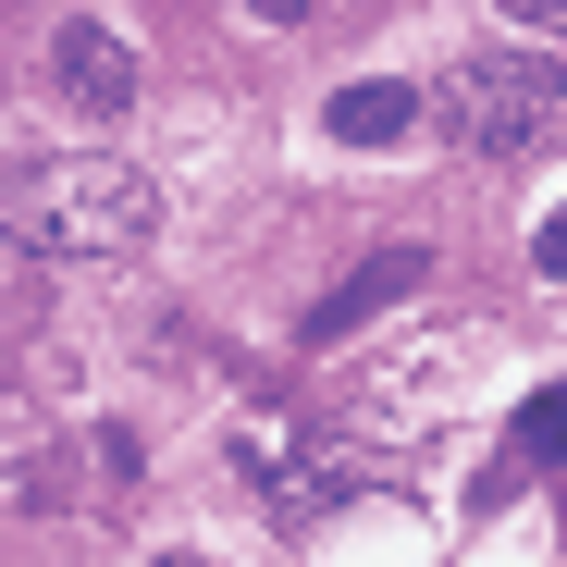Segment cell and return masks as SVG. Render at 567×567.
Wrapping results in <instances>:
<instances>
[{
  "mask_svg": "<svg viewBox=\"0 0 567 567\" xmlns=\"http://www.w3.org/2000/svg\"><path fill=\"white\" fill-rule=\"evenodd\" d=\"M555 112H567V62H543V50H518V62H468V74L444 86V124H456L468 161H518V148H543Z\"/></svg>",
  "mask_w": 567,
  "mask_h": 567,
  "instance_id": "7a4b0ae2",
  "label": "cell"
},
{
  "mask_svg": "<svg viewBox=\"0 0 567 567\" xmlns=\"http://www.w3.org/2000/svg\"><path fill=\"white\" fill-rule=\"evenodd\" d=\"M506 468H567V383H543V395L506 420Z\"/></svg>",
  "mask_w": 567,
  "mask_h": 567,
  "instance_id": "8992f818",
  "label": "cell"
},
{
  "mask_svg": "<svg viewBox=\"0 0 567 567\" xmlns=\"http://www.w3.org/2000/svg\"><path fill=\"white\" fill-rule=\"evenodd\" d=\"M420 284H432V247H370V259H358V271L333 284V297L309 309V346H346L358 321H383V309H408Z\"/></svg>",
  "mask_w": 567,
  "mask_h": 567,
  "instance_id": "3957f363",
  "label": "cell"
},
{
  "mask_svg": "<svg viewBox=\"0 0 567 567\" xmlns=\"http://www.w3.org/2000/svg\"><path fill=\"white\" fill-rule=\"evenodd\" d=\"M346 148H395L408 124H420V86L408 74H358V86H333V112H321Z\"/></svg>",
  "mask_w": 567,
  "mask_h": 567,
  "instance_id": "5b68a950",
  "label": "cell"
},
{
  "mask_svg": "<svg viewBox=\"0 0 567 567\" xmlns=\"http://www.w3.org/2000/svg\"><path fill=\"white\" fill-rule=\"evenodd\" d=\"M506 13H518V25H543V13H567V0H506Z\"/></svg>",
  "mask_w": 567,
  "mask_h": 567,
  "instance_id": "9c48e42d",
  "label": "cell"
},
{
  "mask_svg": "<svg viewBox=\"0 0 567 567\" xmlns=\"http://www.w3.org/2000/svg\"><path fill=\"white\" fill-rule=\"evenodd\" d=\"M0 235L25 259H124L161 235V185L136 161H38L0 185Z\"/></svg>",
  "mask_w": 567,
  "mask_h": 567,
  "instance_id": "6da1fadb",
  "label": "cell"
},
{
  "mask_svg": "<svg viewBox=\"0 0 567 567\" xmlns=\"http://www.w3.org/2000/svg\"><path fill=\"white\" fill-rule=\"evenodd\" d=\"M161 567H198V555H161Z\"/></svg>",
  "mask_w": 567,
  "mask_h": 567,
  "instance_id": "30bf717a",
  "label": "cell"
},
{
  "mask_svg": "<svg viewBox=\"0 0 567 567\" xmlns=\"http://www.w3.org/2000/svg\"><path fill=\"white\" fill-rule=\"evenodd\" d=\"M50 74H62V100H74V112H124V100H136V50H124L112 25H86V13L50 38Z\"/></svg>",
  "mask_w": 567,
  "mask_h": 567,
  "instance_id": "277c9868",
  "label": "cell"
},
{
  "mask_svg": "<svg viewBox=\"0 0 567 567\" xmlns=\"http://www.w3.org/2000/svg\"><path fill=\"white\" fill-rule=\"evenodd\" d=\"M530 271H543V284H567V210H555V223L530 235Z\"/></svg>",
  "mask_w": 567,
  "mask_h": 567,
  "instance_id": "52a82bcc",
  "label": "cell"
},
{
  "mask_svg": "<svg viewBox=\"0 0 567 567\" xmlns=\"http://www.w3.org/2000/svg\"><path fill=\"white\" fill-rule=\"evenodd\" d=\"M247 13H259V25H297V13H309V0H247Z\"/></svg>",
  "mask_w": 567,
  "mask_h": 567,
  "instance_id": "ba28073f",
  "label": "cell"
}]
</instances>
